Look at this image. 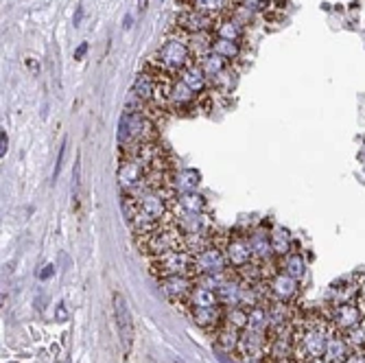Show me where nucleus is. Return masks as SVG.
<instances>
[{
  "label": "nucleus",
  "instance_id": "obj_3",
  "mask_svg": "<svg viewBox=\"0 0 365 363\" xmlns=\"http://www.w3.org/2000/svg\"><path fill=\"white\" fill-rule=\"evenodd\" d=\"M160 140L158 123L151 121L145 112H125L120 116L118 125V149H125L129 145H140Z\"/></svg>",
  "mask_w": 365,
  "mask_h": 363
},
{
  "label": "nucleus",
  "instance_id": "obj_4",
  "mask_svg": "<svg viewBox=\"0 0 365 363\" xmlns=\"http://www.w3.org/2000/svg\"><path fill=\"white\" fill-rule=\"evenodd\" d=\"M149 260V272L158 280L169 278V276H190L195 278V256H190L184 250L167 252L162 256H151Z\"/></svg>",
  "mask_w": 365,
  "mask_h": 363
},
{
  "label": "nucleus",
  "instance_id": "obj_13",
  "mask_svg": "<svg viewBox=\"0 0 365 363\" xmlns=\"http://www.w3.org/2000/svg\"><path fill=\"white\" fill-rule=\"evenodd\" d=\"M195 287V280L190 276H169L160 280V291L167 295V300H171L173 305L184 302L190 291Z\"/></svg>",
  "mask_w": 365,
  "mask_h": 363
},
{
  "label": "nucleus",
  "instance_id": "obj_24",
  "mask_svg": "<svg viewBox=\"0 0 365 363\" xmlns=\"http://www.w3.org/2000/svg\"><path fill=\"white\" fill-rule=\"evenodd\" d=\"M175 204L188 213H208V202L202 193H184V195H178L175 197Z\"/></svg>",
  "mask_w": 365,
  "mask_h": 363
},
{
  "label": "nucleus",
  "instance_id": "obj_18",
  "mask_svg": "<svg viewBox=\"0 0 365 363\" xmlns=\"http://www.w3.org/2000/svg\"><path fill=\"white\" fill-rule=\"evenodd\" d=\"M350 346L346 342V335L344 331H339V328H330L328 333V342H326V350H324V359L326 361H344L348 354H350Z\"/></svg>",
  "mask_w": 365,
  "mask_h": 363
},
{
  "label": "nucleus",
  "instance_id": "obj_37",
  "mask_svg": "<svg viewBox=\"0 0 365 363\" xmlns=\"http://www.w3.org/2000/svg\"><path fill=\"white\" fill-rule=\"evenodd\" d=\"M149 7V0H138V14H145Z\"/></svg>",
  "mask_w": 365,
  "mask_h": 363
},
{
  "label": "nucleus",
  "instance_id": "obj_32",
  "mask_svg": "<svg viewBox=\"0 0 365 363\" xmlns=\"http://www.w3.org/2000/svg\"><path fill=\"white\" fill-rule=\"evenodd\" d=\"M344 363H365V352H350L346 359H344Z\"/></svg>",
  "mask_w": 365,
  "mask_h": 363
},
{
  "label": "nucleus",
  "instance_id": "obj_2",
  "mask_svg": "<svg viewBox=\"0 0 365 363\" xmlns=\"http://www.w3.org/2000/svg\"><path fill=\"white\" fill-rule=\"evenodd\" d=\"M134 241L147 258L162 256V254L175 252V250H184V232L169 217H164V221L155 230H151V232L134 237Z\"/></svg>",
  "mask_w": 365,
  "mask_h": 363
},
{
  "label": "nucleus",
  "instance_id": "obj_30",
  "mask_svg": "<svg viewBox=\"0 0 365 363\" xmlns=\"http://www.w3.org/2000/svg\"><path fill=\"white\" fill-rule=\"evenodd\" d=\"M66 147H68V140L63 138V143H61V147H59V158H57V164H55V173H53V178H55V180H57V175H59V171H61L63 155H66Z\"/></svg>",
  "mask_w": 365,
  "mask_h": 363
},
{
  "label": "nucleus",
  "instance_id": "obj_31",
  "mask_svg": "<svg viewBox=\"0 0 365 363\" xmlns=\"http://www.w3.org/2000/svg\"><path fill=\"white\" fill-rule=\"evenodd\" d=\"M55 319H57V322H68V309H66V305H57V309H55Z\"/></svg>",
  "mask_w": 365,
  "mask_h": 363
},
{
  "label": "nucleus",
  "instance_id": "obj_10",
  "mask_svg": "<svg viewBox=\"0 0 365 363\" xmlns=\"http://www.w3.org/2000/svg\"><path fill=\"white\" fill-rule=\"evenodd\" d=\"M267 285H269V300L297 302V293H300V280L291 278L284 270H280Z\"/></svg>",
  "mask_w": 365,
  "mask_h": 363
},
{
  "label": "nucleus",
  "instance_id": "obj_36",
  "mask_svg": "<svg viewBox=\"0 0 365 363\" xmlns=\"http://www.w3.org/2000/svg\"><path fill=\"white\" fill-rule=\"evenodd\" d=\"M53 272H55V267H53V265H46V267H44V272L40 274V278H42V280H46V278H51V276H53Z\"/></svg>",
  "mask_w": 365,
  "mask_h": 363
},
{
  "label": "nucleus",
  "instance_id": "obj_25",
  "mask_svg": "<svg viewBox=\"0 0 365 363\" xmlns=\"http://www.w3.org/2000/svg\"><path fill=\"white\" fill-rule=\"evenodd\" d=\"M247 328L258 333H267L269 328V317H267V307L256 305L247 309Z\"/></svg>",
  "mask_w": 365,
  "mask_h": 363
},
{
  "label": "nucleus",
  "instance_id": "obj_33",
  "mask_svg": "<svg viewBox=\"0 0 365 363\" xmlns=\"http://www.w3.org/2000/svg\"><path fill=\"white\" fill-rule=\"evenodd\" d=\"M7 149H9V138H7L5 129H3V131H0V158H5Z\"/></svg>",
  "mask_w": 365,
  "mask_h": 363
},
{
  "label": "nucleus",
  "instance_id": "obj_16",
  "mask_svg": "<svg viewBox=\"0 0 365 363\" xmlns=\"http://www.w3.org/2000/svg\"><path fill=\"white\" fill-rule=\"evenodd\" d=\"M247 239H250V247H252L254 258L264 260V258H272V256H274L267 223H262V225L256 227V230H247Z\"/></svg>",
  "mask_w": 365,
  "mask_h": 363
},
{
  "label": "nucleus",
  "instance_id": "obj_15",
  "mask_svg": "<svg viewBox=\"0 0 365 363\" xmlns=\"http://www.w3.org/2000/svg\"><path fill=\"white\" fill-rule=\"evenodd\" d=\"M219 305H221V302H219V298H217V291L206 289V287H202V285H195L188 298H186L184 302L175 305V307L184 311V309H188V307H195V309H212V307H219Z\"/></svg>",
  "mask_w": 365,
  "mask_h": 363
},
{
  "label": "nucleus",
  "instance_id": "obj_38",
  "mask_svg": "<svg viewBox=\"0 0 365 363\" xmlns=\"http://www.w3.org/2000/svg\"><path fill=\"white\" fill-rule=\"evenodd\" d=\"M131 24H134V18H131V16H125L123 26H125V29H131Z\"/></svg>",
  "mask_w": 365,
  "mask_h": 363
},
{
  "label": "nucleus",
  "instance_id": "obj_26",
  "mask_svg": "<svg viewBox=\"0 0 365 363\" xmlns=\"http://www.w3.org/2000/svg\"><path fill=\"white\" fill-rule=\"evenodd\" d=\"M131 92H134L138 98H143L145 103L153 101V96H155V81H153V77H151L147 71H143V73L136 77L134 86H131Z\"/></svg>",
  "mask_w": 365,
  "mask_h": 363
},
{
  "label": "nucleus",
  "instance_id": "obj_11",
  "mask_svg": "<svg viewBox=\"0 0 365 363\" xmlns=\"http://www.w3.org/2000/svg\"><path fill=\"white\" fill-rule=\"evenodd\" d=\"M184 315H188L202 331H206L208 335H212L217 328L223 324V313H225V307L219 305V307H212V309H195V307H188L182 311Z\"/></svg>",
  "mask_w": 365,
  "mask_h": 363
},
{
  "label": "nucleus",
  "instance_id": "obj_12",
  "mask_svg": "<svg viewBox=\"0 0 365 363\" xmlns=\"http://www.w3.org/2000/svg\"><path fill=\"white\" fill-rule=\"evenodd\" d=\"M143 175H145V167L140 162L131 160V158H120L118 162V171H116V178H118V186L123 193H129L140 186L143 182Z\"/></svg>",
  "mask_w": 365,
  "mask_h": 363
},
{
  "label": "nucleus",
  "instance_id": "obj_1",
  "mask_svg": "<svg viewBox=\"0 0 365 363\" xmlns=\"http://www.w3.org/2000/svg\"><path fill=\"white\" fill-rule=\"evenodd\" d=\"M192 53L188 48V40H186V33L171 29L167 33V40L162 42V46L149 57V63L158 66L164 73L169 75H180L188 63H192Z\"/></svg>",
  "mask_w": 365,
  "mask_h": 363
},
{
  "label": "nucleus",
  "instance_id": "obj_39",
  "mask_svg": "<svg viewBox=\"0 0 365 363\" xmlns=\"http://www.w3.org/2000/svg\"><path fill=\"white\" fill-rule=\"evenodd\" d=\"M190 3H192V0H178V5H182V9H186Z\"/></svg>",
  "mask_w": 365,
  "mask_h": 363
},
{
  "label": "nucleus",
  "instance_id": "obj_9",
  "mask_svg": "<svg viewBox=\"0 0 365 363\" xmlns=\"http://www.w3.org/2000/svg\"><path fill=\"white\" fill-rule=\"evenodd\" d=\"M215 18L195 11V9H180V14L175 16V26L178 31L184 33H212L215 31Z\"/></svg>",
  "mask_w": 365,
  "mask_h": 363
},
{
  "label": "nucleus",
  "instance_id": "obj_35",
  "mask_svg": "<svg viewBox=\"0 0 365 363\" xmlns=\"http://www.w3.org/2000/svg\"><path fill=\"white\" fill-rule=\"evenodd\" d=\"M86 53H88V44L83 42V44H81V46H79V48L75 51V59H81V57H83Z\"/></svg>",
  "mask_w": 365,
  "mask_h": 363
},
{
  "label": "nucleus",
  "instance_id": "obj_42",
  "mask_svg": "<svg viewBox=\"0 0 365 363\" xmlns=\"http://www.w3.org/2000/svg\"><path fill=\"white\" fill-rule=\"evenodd\" d=\"M11 363H16V361H11Z\"/></svg>",
  "mask_w": 365,
  "mask_h": 363
},
{
  "label": "nucleus",
  "instance_id": "obj_40",
  "mask_svg": "<svg viewBox=\"0 0 365 363\" xmlns=\"http://www.w3.org/2000/svg\"><path fill=\"white\" fill-rule=\"evenodd\" d=\"M309 363H328V361H326L324 357H319V359H313V361H309Z\"/></svg>",
  "mask_w": 365,
  "mask_h": 363
},
{
  "label": "nucleus",
  "instance_id": "obj_29",
  "mask_svg": "<svg viewBox=\"0 0 365 363\" xmlns=\"http://www.w3.org/2000/svg\"><path fill=\"white\" fill-rule=\"evenodd\" d=\"M79 190H81V158H77L75 171H73V200H75L77 210H79Z\"/></svg>",
  "mask_w": 365,
  "mask_h": 363
},
{
  "label": "nucleus",
  "instance_id": "obj_19",
  "mask_svg": "<svg viewBox=\"0 0 365 363\" xmlns=\"http://www.w3.org/2000/svg\"><path fill=\"white\" fill-rule=\"evenodd\" d=\"M239 339H241V331H237V328H232L227 324H221L217 331L212 333V342L215 346L225 352V354H237L239 350Z\"/></svg>",
  "mask_w": 365,
  "mask_h": 363
},
{
  "label": "nucleus",
  "instance_id": "obj_41",
  "mask_svg": "<svg viewBox=\"0 0 365 363\" xmlns=\"http://www.w3.org/2000/svg\"><path fill=\"white\" fill-rule=\"evenodd\" d=\"M278 363H295L293 359H282V361H278Z\"/></svg>",
  "mask_w": 365,
  "mask_h": 363
},
{
  "label": "nucleus",
  "instance_id": "obj_27",
  "mask_svg": "<svg viewBox=\"0 0 365 363\" xmlns=\"http://www.w3.org/2000/svg\"><path fill=\"white\" fill-rule=\"evenodd\" d=\"M197 63L202 66V71L206 73V77H208V81H210V83H212V81H215V79H217V77L227 68V66H230L225 59H221V57H219V55H215V53H208L206 57H202Z\"/></svg>",
  "mask_w": 365,
  "mask_h": 363
},
{
  "label": "nucleus",
  "instance_id": "obj_5",
  "mask_svg": "<svg viewBox=\"0 0 365 363\" xmlns=\"http://www.w3.org/2000/svg\"><path fill=\"white\" fill-rule=\"evenodd\" d=\"M112 309H114V322H116V328H118L123 352L129 354L131 348H134L136 331H134V317H131L129 305H127L123 293H118V291L112 293Z\"/></svg>",
  "mask_w": 365,
  "mask_h": 363
},
{
  "label": "nucleus",
  "instance_id": "obj_20",
  "mask_svg": "<svg viewBox=\"0 0 365 363\" xmlns=\"http://www.w3.org/2000/svg\"><path fill=\"white\" fill-rule=\"evenodd\" d=\"M269 241H272V252L278 258H284L287 254H291L295 250V243L289 235V230H284L280 225H274L269 230Z\"/></svg>",
  "mask_w": 365,
  "mask_h": 363
},
{
  "label": "nucleus",
  "instance_id": "obj_23",
  "mask_svg": "<svg viewBox=\"0 0 365 363\" xmlns=\"http://www.w3.org/2000/svg\"><path fill=\"white\" fill-rule=\"evenodd\" d=\"M282 270H284L291 278L302 280L304 274H307V260H304L302 252H295V250H293L291 254H287V256L282 258Z\"/></svg>",
  "mask_w": 365,
  "mask_h": 363
},
{
  "label": "nucleus",
  "instance_id": "obj_14",
  "mask_svg": "<svg viewBox=\"0 0 365 363\" xmlns=\"http://www.w3.org/2000/svg\"><path fill=\"white\" fill-rule=\"evenodd\" d=\"M215 38H223V40H232V42H245V22L239 20L235 14L217 18L215 22V31H212Z\"/></svg>",
  "mask_w": 365,
  "mask_h": 363
},
{
  "label": "nucleus",
  "instance_id": "obj_28",
  "mask_svg": "<svg viewBox=\"0 0 365 363\" xmlns=\"http://www.w3.org/2000/svg\"><path fill=\"white\" fill-rule=\"evenodd\" d=\"M223 324L237 328V331H245L247 328V307L237 305V307H225L223 313Z\"/></svg>",
  "mask_w": 365,
  "mask_h": 363
},
{
  "label": "nucleus",
  "instance_id": "obj_34",
  "mask_svg": "<svg viewBox=\"0 0 365 363\" xmlns=\"http://www.w3.org/2000/svg\"><path fill=\"white\" fill-rule=\"evenodd\" d=\"M81 18H83V5H79V7H77L75 18H73V24H75V26H79V24H81Z\"/></svg>",
  "mask_w": 365,
  "mask_h": 363
},
{
  "label": "nucleus",
  "instance_id": "obj_7",
  "mask_svg": "<svg viewBox=\"0 0 365 363\" xmlns=\"http://www.w3.org/2000/svg\"><path fill=\"white\" fill-rule=\"evenodd\" d=\"M326 313H328L330 322H333V326L339 328V331H344V333L363 322V307H361L359 300L337 305V307H326Z\"/></svg>",
  "mask_w": 365,
  "mask_h": 363
},
{
  "label": "nucleus",
  "instance_id": "obj_17",
  "mask_svg": "<svg viewBox=\"0 0 365 363\" xmlns=\"http://www.w3.org/2000/svg\"><path fill=\"white\" fill-rule=\"evenodd\" d=\"M197 96H202V94H206L208 90H210V81H208V77H206V73L202 71V66H199L197 61H192V63H188L186 68L178 75Z\"/></svg>",
  "mask_w": 365,
  "mask_h": 363
},
{
  "label": "nucleus",
  "instance_id": "obj_22",
  "mask_svg": "<svg viewBox=\"0 0 365 363\" xmlns=\"http://www.w3.org/2000/svg\"><path fill=\"white\" fill-rule=\"evenodd\" d=\"M199 182H202V175L195 169H180L175 173V182H173V188L178 195H184V193H195Z\"/></svg>",
  "mask_w": 365,
  "mask_h": 363
},
{
  "label": "nucleus",
  "instance_id": "obj_8",
  "mask_svg": "<svg viewBox=\"0 0 365 363\" xmlns=\"http://www.w3.org/2000/svg\"><path fill=\"white\" fill-rule=\"evenodd\" d=\"M227 270H230L227 258H225L223 250L217 243H212L208 250H204L202 254L195 256V278L202 276V274H221V272H227Z\"/></svg>",
  "mask_w": 365,
  "mask_h": 363
},
{
  "label": "nucleus",
  "instance_id": "obj_21",
  "mask_svg": "<svg viewBox=\"0 0 365 363\" xmlns=\"http://www.w3.org/2000/svg\"><path fill=\"white\" fill-rule=\"evenodd\" d=\"M212 53L219 55L221 59H225L232 66V63H237L243 57V44L241 42H232V40H223V38H215Z\"/></svg>",
  "mask_w": 365,
  "mask_h": 363
},
{
  "label": "nucleus",
  "instance_id": "obj_6",
  "mask_svg": "<svg viewBox=\"0 0 365 363\" xmlns=\"http://www.w3.org/2000/svg\"><path fill=\"white\" fill-rule=\"evenodd\" d=\"M365 285V274H350L330 285L328 291V307H337L346 302H356Z\"/></svg>",
  "mask_w": 365,
  "mask_h": 363
}]
</instances>
